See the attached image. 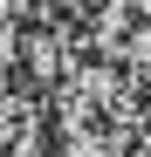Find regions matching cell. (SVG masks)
I'll list each match as a JSON object with an SVG mask.
<instances>
[{
    "instance_id": "6da1fadb",
    "label": "cell",
    "mask_w": 151,
    "mask_h": 157,
    "mask_svg": "<svg viewBox=\"0 0 151 157\" xmlns=\"http://www.w3.org/2000/svg\"><path fill=\"white\" fill-rule=\"evenodd\" d=\"M28 109V96H21V82H14V68H0V137L14 130V116Z\"/></svg>"
}]
</instances>
